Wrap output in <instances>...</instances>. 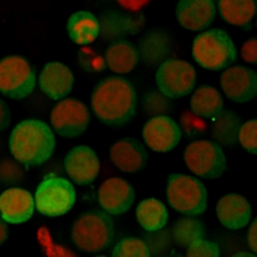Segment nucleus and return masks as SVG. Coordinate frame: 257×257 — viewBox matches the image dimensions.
Wrapping results in <instances>:
<instances>
[{
  "label": "nucleus",
  "mask_w": 257,
  "mask_h": 257,
  "mask_svg": "<svg viewBox=\"0 0 257 257\" xmlns=\"http://www.w3.org/2000/svg\"><path fill=\"white\" fill-rule=\"evenodd\" d=\"M91 109L106 125L122 126L137 113V93L134 85L120 77H107L96 85L91 94Z\"/></svg>",
  "instance_id": "f257e3e1"
},
{
  "label": "nucleus",
  "mask_w": 257,
  "mask_h": 257,
  "mask_svg": "<svg viewBox=\"0 0 257 257\" xmlns=\"http://www.w3.org/2000/svg\"><path fill=\"white\" fill-rule=\"evenodd\" d=\"M56 147L53 131L39 119L20 122L9 137V150L12 156L27 168L44 165L52 158Z\"/></svg>",
  "instance_id": "f03ea898"
},
{
  "label": "nucleus",
  "mask_w": 257,
  "mask_h": 257,
  "mask_svg": "<svg viewBox=\"0 0 257 257\" xmlns=\"http://www.w3.org/2000/svg\"><path fill=\"white\" fill-rule=\"evenodd\" d=\"M71 237L81 251L99 253L113 241L115 223L104 210H91L77 218L72 225Z\"/></svg>",
  "instance_id": "7ed1b4c3"
},
{
  "label": "nucleus",
  "mask_w": 257,
  "mask_h": 257,
  "mask_svg": "<svg viewBox=\"0 0 257 257\" xmlns=\"http://www.w3.org/2000/svg\"><path fill=\"white\" fill-rule=\"evenodd\" d=\"M193 58L204 69L222 71L235 62L237 49L225 31L213 28L196 37L193 43Z\"/></svg>",
  "instance_id": "20e7f679"
},
{
  "label": "nucleus",
  "mask_w": 257,
  "mask_h": 257,
  "mask_svg": "<svg viewBox=\"0 0 257 257\" xmlns=\"http://www.w3.org/2000/svg\"><path fill=\"white\" fill-rule=\"evenodd\" d=\"M166 197L169 204L182 215L197 216L207 209V190L194 177L172 174L168 178Z\"/></svg>",
  "instance_id": "39448f33"
},
{
  "label": "nucleus",
  "mask_w": 257,
  "mask_h": 257,
  "mask_svg": "<svg viewBox=\"0 0 257 257\" xmlns=\"http://www.w3.org/2000/svg\"><path fill=\"white\" fill-rule=\"evenodd\" d=\"M34 201L41 215L58 218L66 215L74 207L75 188L68 179L52 175L40 182Z\"/></svg>",
  "instance_id": "423d86ee"
},
{
  "label": "nucleus",
  "mask_w": 257,
  "mask_h": 257,
  "mask_svg": "<svg viewBox=\"0 0 257 257\" xmlns=\"http://www.w3.org/2000/svg\"><path fill=\"white\" fill-rule=\"evenodd\" d=\"M36 88V71L22 56L0 60V93L9 99L28 97Z\"/></svg>",
  "instance_id": "0eeeda50"
},
{
  "label": "nucleus",
  "mask_w": 257,
  "mask_h": 257,
  "mask_svg": "<svg viewBox=\"0 0 257 257\" xmlns=\"http://www.w3.org/2000/svg\"><path fill=\"white\" fill-rule=\"evenodd\" d=\"M184 159L188 169L200 178H219L226 169V159L222 147L210 140H197L187 146Z\"/></svg>",
  "instance_id": "6e6552de"
},
{
  "label": "nucleus",
  "mask_w": 257,
  "mask_h": 257,
  "mask_svg": "<svg viewBox=\"0 0 257 257\" xmlns=\"http://www.w3.org/2000/svg\"><path fill=\"white\" fill-rule=\"evenodd\" d=\"M159 91L168 99L188 96L196 85V69L191 63L181 59H166L156 71Z\"/></svg>",
  "instance_id": "1a4fd4ad"
},
{
  "label": "nucleus",
  "mask_w": 257,
  "mask_h": 257,
  "mask_svg": "<svg viewBox=\"0 0 257 257\" xmlns=\"http://www.w3.org/2000/svg\"><path fill=\"white\" fill-rule=\"evenodd\" d=\"M52 130L66 139L82 136L90 125V112L87 106L77 99L59 101L50 113Z\"/></svg>",
  "instance_id": "9d476101"
},
{
  "label": "nucleus",
  "mask_w": 257,
  "mask_h": 257,
  "mask_svg": "<svg viewBox=\"0 0 257 257\" xmlns=\"http://www.w3.org/2000/svg\"><path fill=\"white\" fill-rule=\"evenodd\" d=\"M182 131L179 125L168 115L150 118L143 128L144 143L158 153L174 150L181 141Z\"/></svg>",
  "instance_id": "9b49d317"
},
{
  "label": "nucleus",
  "mask_w": 257,
  "mask_h": 257,
  "mask_svg": "<svg viewBox=\"0 0 257 257\" xmlns=\"http://www.w3.org/2000/svg\"><path fill=\"white\" fill-rule=\"evenodd\" d=\"M100 39L103 41H113L126 36L139 34L146 25V18L140 14L106 11L100 15Z\"/></svg>",
  "instance_id": "f8f14e48"
},
{
  "label": "nucleus",
  "mask_w": 257,
  "mask_h": 257,
  "mask_svg": "<svg viewBox=\"0 0 257 257\" xmlns=\"http://www.w3.org/2000/svg\"><path fill=\"white\" fill-rule=\"evenodd\" d=\"M220 87L228 99L245 103L254 99L257 93V75L254 71L235 65L220 75Z\"/></svg>",
  "instance_id": "ddd939ff"
},
{
  "label": "nucleus",
  "mask_w": 257,
  "mask_h": 257,
  "mask_svg": "<svg viewBox=\"0 0 257 257\" xmlns=\"http://www.w3.org/2000/svg\"><path fill=\"white\" fill-rule=\"evenodd\" d=\"M65 171L78 185H88L99 177L100 162L97 153L87 147L77 146L65 158Z\"/></svg>",
  "instance_id": "4468645a"
},
{
  "label": "nucleus",
  "mask_w": 257,
  "mask_h": 257,
  "mask_svg": "<svg viewBox=\"0 0 257 257\" xmlns=\"http://www.w3.org/2000/svg\"><path fill=\"white\" fill-rule=\"evenodd\" d=\"M136 193L133 185L122 178L104 181L99 188V203L109 215H122L128 212L134 203Z\"/></svg>",
  "instance_id": "2eb2a0df"
},
{
  "label": "nucleus",
  "mask_w": 257,
  "mask_h": 257,
  "mask_svg": "<svg viewBox=\"0 0 257 257\" xmlns=\"http://www.w3.org/2000/svg\"><path fill=\"white\" fill-rule=\"evenodd\" d=\"M175 15L182 28L200 31L215 21L216 6L213 0H179Z\"/></svg>",
  "instance_id": "dca6fc26"
},
{
  "label": "nucleus",
  "mask_w": 257,
  "mask_h": 257,
  "mask_svg": "<svg viewBox=\"0 0 257 257\" xmlns=\"http://www.w3.org/2000/svg\"><path fill=\"white\" fill-rule=\"evenodd\" d=\"M36 201L24 188H8L0 194V216L8 223H24L33 218Z\"/></svg>",
  "instance_id": "f3484780"
},
{
  "label": "nucleus",
  "mask_w": 257,
  "mask_h": 257,
  "mask_svg": "<svg viewBox=\"0 0 257 257\" xmlns=\"http://www.w3.org/2000/svg\"><path fill=\"white\" fill-rule=\"evenodd\" d=\"M109 153L112 163L126 174H139L149 163V155L137 139L119 140Z\"/></svg>",
  "instance_id": "a211bd4d"
},
{
  "label": "nucleus",
  "mask_w": 257,
  "mask_h": 257,
  "mask_svg": "<svg viewBox=\"0 0 257 257\" xmlns=\"http://www.w3.org/2000/svg\"><path fill=\"white\" fill-rule=\"evenodd\" d=\"M39 84L41 91L50 99L60 100L72 91L74 75L66 65L60 62H50L43 68Z\"/></svg>",
  "instance_id": "6ab92c4d"
},
{
  "label": "nucleus",
  "mask_w": 257,
  "mask_h": 257,
  "mask_svg": "<svg viewBox=\"0 0 257 257\" xmlns=\"http://www.w3.org/2000/svg\"><path fill=\"white\" fill-rule=\"evenodd\" d=\"M172 34L168 30L156 28L146 33L140 39L139 55H141V59L147 66L153 68L165 62V59L172 53Z\"/></svg>",
  "instance_id": "aec40b11"
},
{
  "label": "nucleus",
  "mask_w": 257,
  "mask_h": 257,
  "mask_svg": "<svg viewBox=\"0 0 257 257\" xmlns=\"http://www.w3.org/2000/svg\"><path fill=\"white\" fill-rule=\"evenodd\" d=\"M219 222L228 229H241L248 225L251 218V206L248 200L239 194L223 196L216 204Z\"/></svg>",
  "instance_id": "412c9836"
},
{
  "label": "nucleus",
  "mask_w": 257,
  "mask_h": 257,
  "mask_svg": "<svg viewBox=\"0 0 257 257\" xmlns=\"http://www.w3.org/2000/svg\"><path fill=\"white\" fill-rule=\"evenodd\" d=\"M140 55L137 47L130 41H116L106 50V66L115 74H130L136 69Z\"/></svg>",
  "instance_id": "4be33fe9"
},
{
  "label": "nucleus",
  "mask_w": 257,
  "mask_h": 257,
  "mask_svg": "<svg viewBox=\"0 0 257 257\" xmlns=\"http://www.w3.org/2000/svg\"><path fill=\"white\" fill-rule=\"evenodd\" d=\"M100 25L97 17L91 12L78 11L74 12L68 20V36L75 44L87 46L99 37Z\"/></svg>",
  "instance_id": "5701e85b"
},
{
  "label": "nucleus",
  "mask_w": 257,
  "mask_h": 257,
  "mask_svg": "<svg viewBox=\"0 0 257 257\" xmlns=\"http://www.w3.org/2000/svg\"><path fill=\"white\" fill-rule=\"evenodd\" d=\"M241 120L232 110H222L212 122V137L222 147H234L238 143Z\"/></svg>",
  "instance_id": "b1692460"
},
{
  "label": "nucleus",
  "mask_w": 257,
  "mask_h": 257,
  "mask_svg": "<svg viewBox=\"0 0 257 257\" xmlns=\"http://www.w3.org/2000/svg\"><path fill=\"white\" fill-rule=\"evenodd\" d=\"M223 110L222 94L213 87H200L191 96V112L203 119H213Z\"/></svg>",
  "instance_id": "393cba45"
},
{
  "label": "nucleus",
  "mask_w": 257,
  "mask_h": 257,
  "mask_svg": "<svg viewBox=\"0 0 257 257\" xmlns=\"http://www.w3.org/2000/svg\"><path fill=\"white\" fill-rule=\"evenodd\" d=\"M222 20L235 27H247L256 15V0H219Z\"/></svg>",
  "instance_id": "a878e982"
},
{
  "label": "nucleus",
  "mask_w": 257,
  "mask_h": 257,
  "mask_svg": "<svg viewBox=\"0 0 257 257\" xmlns=\"http://www.w3.org/2000/svg\"><path fill=\"white\" fill-rule=\"evenodd\" d=\"M137 220L140 226L149 232L162 229L168 222V210L158 198H146L137 206Z\"/></svg>",
  "instance_id": "bb28decb"
},
{
  "label": "nucleus",
  "mask_w": 257,
  "mask_h": 257,
  "mask_svg": "<svg viewBox=\"0 0 257 257\" xmlns=\"http://www.w3.org/2000/svg\"><path fill=\"white\" fill-rule=\"evenodd\" d=\"M204 232H206L204 225L188 215H187V218L175 220V223L172 226V235L175 238L177 244H179L181 247H188L196 239L203 238Z\"/></svg>",
  "instance_id": "cd10ccee"
},
{
  "label": "nucleus",
  "mask_w": 257,
  "mask_h": 257,
  "mask_svg": "<svg viewBox=\"0 0 257 257\" xmlns=\"http://www.w3.org/2000/svg\"><path fill=\"white\" fill-rule=\"evenodd\" d=\"M113 257H149L152 256V251L149 248V245L140 239V238H125L120 242H118V245L115 247Z\"/></svg>",
  "instance_id": "c85d7f7f"
},
{
  "label": "nucleus",
  "mask_w": 257,
  "mask_h": 257,
  "mask_svg": "<svg viewBox=\"0 0 257 257\" xmlns=\"http://www.w3.org/2000/svg\"><path fill=\"white\" fill-rule=\"evenodd\" d=\"M144 112L153 118V116H160V115H166L171 110V103L168 97H165L160 91H147V94L144 96Z\"/></svg>",
  "instance_id": "c756f323"
},
{
  "label": "nucleus",
  "mask_w": 257,
  "mask_h": 257,
  "mask_svg": "<svg viewBox=\"0 0 257 257\" xmlns=\"http://www.w3.org/2000/svg\"><path fill=\"white\" fill-rule=\"evenodd\" d=\"M257 122L256 119L247 120L244 125L239 126L238 131V143L251 155L257 153Z\"/></svg>",
  "instance_id": "7c9ffc66"
},
{
  "label": "nucleus",
  "mask_w": 257,
  "mask_h": 257,
  "mask_svg": "<svg viewBox=\"0 0 257 257\" xmlns=\"http://www.w3.org/2000/svg\"><path fill=\"white\" fill-rule=\"evenodd\" d=\"M79 65L87 71V72H100L106 68V60L103 56H100L97 52L82 47L78 52Z\"/></svg>",
  "instance_id": "2f4dec72"
},
{
  "label": "nucleus",
  "mask_w": 257,
  "mask_h": 257,
  "mask_svg": "<svg viewBox=\"0 0 257 257\" xmlns=\"http://www.w3.org/2000/svg\"><path fill=\"white\" fill-rule=\"evenodd\" d=\"M187 256L190 257H219L220 251H219L218 244L198 238L194 242H191L187 247Z\"/></svg>",
  "instance_id": "473e14b6"
},
{
  "label": "nucleus",
  "mask_w": 257,
  "mask_h": 257,
  "mask_svg": "<svg viewBox=\"0 0 257 257\" xmlns=\"http://www.w3.org/2000/svg\"><path fill=\"white\" fill-rule=\"evenodd\" d=\"M24 179V172L21 169V166L18 163L5 159L0 163V182L6 184V185H12L21 182Z\"/></svg>",
  "instance_id": "72a5a7b5"
},
{
  "label": "nucleus",
  "mask_w": 257,
  "mask_h": 257,
  "mask_svg": "<svg viewBox=\"0 0 257 257\" xmlns=\"http://www.w3.org/2000/svg\"><path fill=\"white\" fill-rule=\"evenodd\" d=\"M181 131L184 130L187 136L193 137V136H198L203 134L206 131V123L203 120H200V116L194 115L193 112H184L182 118H181Z\"/></svg>",
  "instance_id": "f704fd0d"
},
{
  "label": "nucleus",
  "mask_w": 257,
  "mask_h": 257,
  "mask_svg": "<svg viewBox=\"0 0 257 257\" xmlns=\"http://www.w3.org/2000/svg\"><path fill=\"white\" fill-rule=\"evenodd\" d=\"M241 56L242 59L248 63H256L257 62V41L256 39L248 40L242 44L241 49Z\"/></svg>",
  "instance_id": "c9c22d12"
},
{
  "label": "nucleus",
  "mask_w": 257,
  "mask_h": 257,
  "mask_svg": "<svg viewBox=\"0 0 257 257\" xmlns=\"http://www.w3.org/2000/svg\"><path fill=\"white\" fill-rule=\"evenodd\" d=\"M118 5L125 9L126 12H133V14H137L140 12L143 8H146L149 5L150 0H116Z\"/></svg>",
  "instance_id": "e433bc0d"
},
{
  "label": "nucleus",
  "mask_w": 257,
  "mask_h": 257,
  "mask_svg": "<svg viewBox=\"0 0 257 257\" xmlns=\"http://www.w3.org/2000/svg\"><path fill=\"white\" fill-rule=\"evenodd\" d=\"M9 122H11V110L8 104L3 100H0V133L9 126Z\"/></svg>",
  "instance_id": "4c0bfd02"
},
{
  "label": "nucleus",
  "mask_w": 257,
  "mask_h": 257,
  "mask_svg": "<svg viewBox=\"0 0 257 257\" xmlns=\"http://www.w3.org/2000/svg\"><path fill=\"white\" fill-rule=\"evenodd\" d=\"M248 245L253 250V253H257V220L254 219L248 229Z\"/></svg>",
  "instance_id": "58836bf2"
},
{
  "label": "nucleus",
  "mask_w": 257,
  "mask_h": 257,
  "mask_svg": "<svg viewBox=\"0 0 257 257\" xmlns=\"http://www.w3.org/2000/svg\"><path fill=\"white\" fill-rule=\"evenodd\" d=\"M9 235V228H8V222L3 218H0V245L8 239Z\"/></svg>",
  "instance_id": "ea45409f"
},
{
  "label": "nucleus",
  "mask_w": 257,
  "mask_h": 257,
  "mask_svg": "<svg viewBox=\"0 0 257 257\" xmlns=\"http://www.w3.org/2000/svg\"><path fill=\"white\" fill-rule=\"evenodd\" d=\"M239 256H247V257H256V253H245V251H241V253H237L235 257Z\"/></svg>",
  "instance_id": "a19ab883"
}]
</instances>
